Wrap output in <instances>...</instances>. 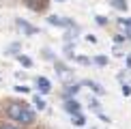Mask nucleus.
Listing matches in <instances>:
<instances>
[{
    "label": "nucleus",
    "mask_w": 131,
    "mask_h": 129,
    "mask_svg": "<svg viewBox=\"0 0 131 129\" xmlns=\"http://www.w3.org/2000/svg\"><path fill=\"white\" fill-rule=\"evenodd\" d=\"M21 112H24V105L17 103V101H11L9 107H7L9 118H11V121H17V123H19V118H21Z\"/></svg>",
    "instance_id": "f257e3e1"
},
{
    "label": "nucleus",
    "mask_w": 131,
    "mask_h": 129,
    "mask_svg": "<svg viewBox=\"0 0 131 129\" xmlns=\"http://www.w3.org/2000/svg\"><path fill=\"white\" fill-rule=\"evenodd\" d=\"M17 28L21 30V35H26V37L37 35V28H35V26H30L28 22H24V19H17Z\"/></svg>",
    "instance_id": "f03ea898"
},
{
    "label": "nucleus",
    "mask_w": 131,
    "mask_h": 129,
    "mask_svg": "<svg viewBox=\"0 0 131 129\" xmlns=\"http://www.w3.org/2000/svg\"><path fill=\"white\" fill-rule=\"evenodd\" d=\"M19 123H24V125H30V123H35V112H32L30 107H26V105H24V112H21Z\"/></svg>",
    "instance_id": "7ed1b4c3"
},
{
    "label": "nucleus",
    "mask_w": 131,
    "mask_h": 129,
    "mask_svg": "<svg viewBox=\"0 0 131 129\" xmlns=\"http://www.w3.org/2000/svg\"><path fill=\"white\" fill-rule=\"evenodd\" d=\"M64 110H67L71 116H73V114H80V103H78L75 99H67V101H64Z\"/></svg>",
    "instance_id": "20e7f679"
},
{
    "label": "nucleus",
    "mask_w": 131,
    "mask_h": 129,
    "mask_svg": "<svg viewBox=\"0 0 131 129\" xmlns=\"http://www.w3.org/2000/svg\"><path fill=\"white\" fill-rule=\"evenodd\" d=\"M56 73H58V75H60V78H62V80H69V78H71V75H73V71H71V69H69V67H64V64H62V62H56Z\"/></svg>",
    "instance_id": "39448f33"
},
{
    "label": "nucleus",
    "mask_w": 131,
    "mask_h": 129,
    "mask_svg": "<svg viewBox=\"0 0 131 129\" xmlns=\"http://www.w3.org/2000/svg\"><path fill=\"white\" fill-rule=\"evenodd\" d=\"M47 22H50L52 26H73V22L62 19V17H58V15H50V17H47Z\"/></svg>",
    "instance_id": "423d86ee"
},
{
    "label": "nucleus",
    "mask_w": 131,
    "mask_h": 129,
    "mask_svg": "<svg viewBox=\"0 0 131 129\" xmlns=\"http://www.w3.org/2000/svg\"><path fill=\"white\" fill-rule=\"evenodd\" d=\"M37 88L41 90V93H50L52 90V84L47 78H37Z\"/></svg>",
    "instance_id": "0eeeda50"
},
{
    "label": "nucleus",
    "mask_w": 131,
    "mask_h": 129,
    "mask_svg": "<svg viewBox=\"0 0 131 129\" xmlns=\"http://www.w3.org/2000/svg\"><path fill=\"white\" fill-rule=\"evenodd\" d=\"M26 4H28L30 9H35V11H41V9H45L47 2H45V0H28Z\"/></svg>",
    "instance_id": "6e6552de"
},
{
    "label": "nucleus",
    "mask_w": 131,
    "mask_h": 129,
    "mask_svg": "<svg viewBox=\"0 0 131 129\" xmlns=\"http://www.w3.org/2000/svg\"><path fill=\"white\" fill-rule=\"evenodd\" d=\"M84 86H90V90H95L97 95H103V93H105V90H103V86H101L99 82H90V80H88V82H84Z\"/></svg>",
    "instance_id": "1a4fd4ad"
},
{
    "label": "nucleus",
    "mask_w": 131,
    "mask_h": 129,
    "mask_svg": "<svg viewBox=\"0 0 131 129\" xmlns=\"http://www.w3.org/2000/svg\"><path fill=\"white\" fill-rule=\"evenodd\" d=\"M110 4L118 11H127V0H110Z\"/></svg>",
    "instance_id": "9d476101"
},
{
    "label": "nucleus",
    "mask_w": 131,
    "mask_h": 129,
    "mask_svg": "<svg viewBox=\"0 0 131 129\" xmlns=\"http://www.w3.org/2000/svg\"><path fill=\"white\" fill-rule=\"evenodd\" d=\"M78 90H80V84H69L67 88H64V95H67V97H73V95H78Z\"/></svg>",
    "instance_id": "9b49d317"
},
{
    "label": "nucleus",
    "mask_w": 131,
    "mask_h": 129,
    "mask_svg": "<svg viewBox=\"0 0 131 129\" xmlns=\"http://www.w3.org/2000/svg\"><path fill=\"white\" fill-rule=\"evenodd\" d=\"M71 123H73V125H78V127H84L86 118H84V114H73V116H71Z\"/></svg>",
    "instance_id": "f8f14e48"
},
{
    "label": "nucleus",
    "mask_w": 131,
    "mask_h": 129,
    "mask_svg": "<svg viewBox=\"0 0 131 129\" xmlns=\"http://www.w3.org/2000/svg\"><path fill=\"white\" fill-rule=\"evenodd\" d=\"M32 103H35V107H37L39 112H41V110H45V105H47V103H45V99H41L39 95L35 97V101H32Z\"/></svg>",
    "instance_id": "ddd939ff"
},
{
    "label": "nucleus",
    "mask_w": 131,
    "mask_h": 129,
    "mask_svg": "<svg viewBox=\"0 0 131 129\" xmlns=\"http://www.w3.org/2000/svg\"><path fill=\"white\" fill-rule=\"evenodd\" d=\"M17 58H19V62H21V64H24V67H32V60H30V58H28V56H21V54H19V56H17Z\"/></svg>",
    "instance_id": "4468645a"
},
{
    "label": "nucleus",
    "mask_w": 131,
    "mask_h": 129,
    "mask_svg": "<svg viewBox=\"0 0 131 129\" xmlns=\"http://www.w3.org/2000/svg\"><path fill=\"white\" fill-rule=\"evenodd\" d=\"M92 62H95V64H101V67H105V64H107V58H105V56H97Z\"/></svg>",
    "instance_id": "2eb2a0df"
},
{
    "label": "nucleus",
    "mask_w": 131,
    "mask_h": 129,
    "mask_svg": "<svg viewBox=\"0 0 131 129\" xmlns=\"http://www.w3.org/2000/svg\"><path fill=\"white\" fill-rule=\"evenodd\" d=\"M75 60L82 62V64H88V62H90V58H86V56H75Z\"/></svg>",
    "instance_id": "dca6fc26"
},
{
    "label": "nucleus",
    "mask_w": 131,
    "mask_h": 129,
    "mask_svg": "<svg viewBox=\"0 0 131 129\" xmlns=\"http://www.w3.org/2000/svg\"><path fill=\"white\" fill-rule=\"evenodd\" d=\"M123 95H125V97L131 95V86H129V84H123Z\"/></svg>",
    "instance_id": "f3484780"
},
{
    "label": "nucleus",
    "mask_w": 131,
    "mask_h": 129,
    "mask_svg": "<svg viewBox=\"0 0 131 129\" xmlns=\"http://www.w3.org/2000/svg\"><path fill=\"white\" fill-rule=\"evenodd\" d=\"M95 22H97V24H101V26H103V24H107V19L103 17V15H97V17H95Z\"/></svg>",
    "instance_id": "a211bd4d"
},
{
    "label": "nucleus",
    "mask_w": 131,
    "mask_h": 129,
    "mask_svg": "<svg viewBox=\"0 0 131 129\" xmlns=\"http://www.w3.org/2000/svg\"><path fill=\"white\" fill-rule=\"evenodd\" d=\"M90 107H92V110H97V112H99V101H97V99H90Z\"/></svg>",
    "instance_id": "6ab92c4d"
},
{
    "label": "nucleus",
    "mask_w": 131,
    "mask_h": 129,
    "mask_svg": "<svg viewBox=\"0 0 131 129\" xmlns=\"http://www.w3.org/2000/svg\"><path fill=\"white\" fill-rule=\"evenodd\" d=\"M64 54H67V56L71 58V56H73V47H71V45H67V47H64Z\"/></svg>",
    "instance_id": "aec40b11"
},
{
    "label": "nucleus",
    "mask_w": 131,
    "mask_h": 129,
    "mask_svg": "<svg viewBox=\"0 0 131 129\" xmlns=\"http://www.w3.org/2000/svg\"><path fill=\"white\" fill-rule=\"evenodd\" d=\"M17 47H19V45H17V43H13V45H11V47H9V50H7V54H15V50H17Z\"/></svg>",
    "instance_id": "412c9836"
},
{
    "label": "nucleus",
    "mask_w": 131,
    "mask_h": 129,
    "mask_svg": "<svg viewBox=\"0 0 131 129\" xmlns=\"http://www.w3.org/2000/svg\"><path fill=\"white\" fill-rule=\"evenodd\" d=\"M15 90H19V93H28V86H15Z\"/></svg>",
    "instance_id": "4be33fe9"
},
{
    "label": "nucleus",
    "mask_w": 131,
    "mask_h": 129,
    "mask_svg": "<svg viewBox=\"0 0 131 129\" xmlns=\"http://www.w3.org/2000/svg\"><path fill=\"white\" fill-rule=\"evenodd\" d=\"M114 41H116V43H121V41H125V37H123V35H116V37H114Z\"/></svg>",
    "instance_id": "5701e85b"
},
{
    "label": "nucleus",
    "mask_w": 131,
    "mask_h": 129,
    "mask_svg": "<svg viewBox=\"0 0 131 129\" xmlns=\"http://www.w3.org/2000/svg\"><path fill=\"white\" fill-rule=\"evenodd\" d=\"M127 67H129V71H131V56H127Z\"/></svg>",
    "instance_id": "b1692460"
},
{
    "label": "nucleus",
    "mask_w": 131,
    "mask_h": 129,
    "mask_svg": "<svg viewBox=\"0 0 131 129\" xmlns=\"http://www.w3.org/2000/svg\"><path fill=\"white\" fill-rule=\"evenodd\" d=\"M0 129H15V127H11V125H4V127H0Z\"/></svg>",
    "instance_id": "393cba45"
},
{
    "label": "nucleus",
    "mask_w": 131,
    "mask_h": 129,
    "mask_svg": "<svg viewBox=\"0 0 131 129\" xmlns=\"http://www.w3.org/2000/svg\"><path fill=\"white\" fill-rule=\"evenodd\" d=\"M56 2H64V0H56Z\"/></svg>",
    "instance_id": "a878e982"
}]
</instances>
